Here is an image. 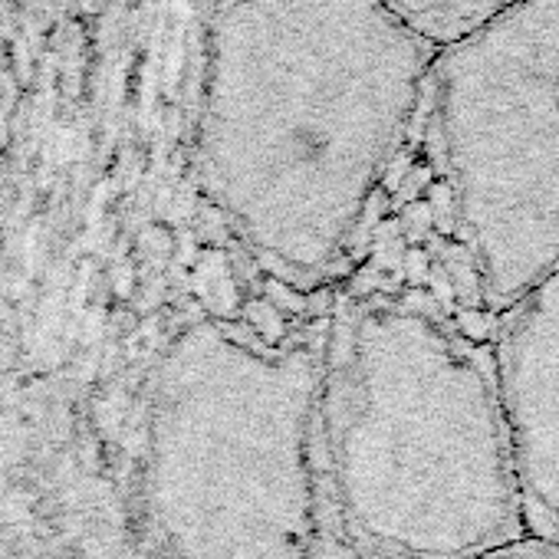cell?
Listing matches in <instances>:
<instances>
[{
  "mask_svg": "<svg viewBox=\"0 0 559 559\" xmlns=\"http://www.w3.org/2000/svg\"><path fill=\"white\" fill-rule=\"evenodd\" d=\"M438 50L389 0H224L201 178L260 266L310 284L343 257L428 106Z\"/></svg>",
  "mask_w": 559,
  "mask_h": 559,
  "instance_id": "1",
  "label": "cell"
},
{
  "mask_svg": "<svg viewBox=\"0 0 559 559\" xmlns=\"http://www.w3.org/2000/svg\"><path fill=\"white\" fill-rule=\"evenodd\" d=\"M320 480L362 559H474L523 539L493 359L418 307H343L323 346Z\"/></svg>",
  "mask_w": 559,
  "mask_h": 559,
  "instance_id": "2",
  "label": "cell"
},
{
  "mask_svg": "<svg viewBox=\"0 0 559 559\" xmlns=\"http://www.w3.org/2000/svg\"><path fill=\"white\" fill-rule=\"evenodd\" d=\"M323 346L191 326L168 362L155 507L171 559H317Z\"/></svg>",
  "mask_w": 559,
  "mask_h": 559,
  "instance_id": "3",
  "label": "cell"
},
{
  "mask_svg": "<svg viewBox=\"0 0 559 559\" xmlns=\"http://www.w3.org/2000/svg\"><path fill=\"white\" fill-rule=\"evenodd\" d=\"M425 109L457 234L507 310L559 263V0H513L441 47Z\"/></svg>",
  "mask_w": 559,
  "mask_h": 559,
  "instance_id": "4",
  "label": "cell"
},
{
  "mask_svg": "<svg viewBox=\"0 0 559 559\" xmlns=\"http://www.w3.org/2000/svg\"><path fill=\"white\" fill-rule=\"evenodd\" d=\"M493 372L523 523L559 543V263L503 310Z\"/></svg>",
  "mask_w": 559,
  "mask_h": 559,
  "instance_id": "5",
  "label": "cell"
},
{
  "mask_svg": "<svg viewBox=\"0 0 559 559\" xmlns=\"http://www.w3.org/2000/svg\"><path fill=\"white\" fill-rule=\"evenodd\" d=\"M389 4L431 44L448 47L513 0H389Z\"/></svg>",
  "mask_w": 559,
  "mask_h": 559,
  "instance_id": "6",
  "label": "cell"
},
{
  "mask_svg": "<svg viewBox=\"0 0 559 559\" xmlns=\"http://www.w3.org/2000/svg\"><path fill=\"white\" fill-rule=\"evenodd\" d=\"M474 559H559V543L546 539H516L510 546H500L493 552L474 556Z\"/></svg>",
  "mask_w": 559,
  "mask_h": 559,
  "instance_id": "7",
  "label": "cell"
}]
</instances>
